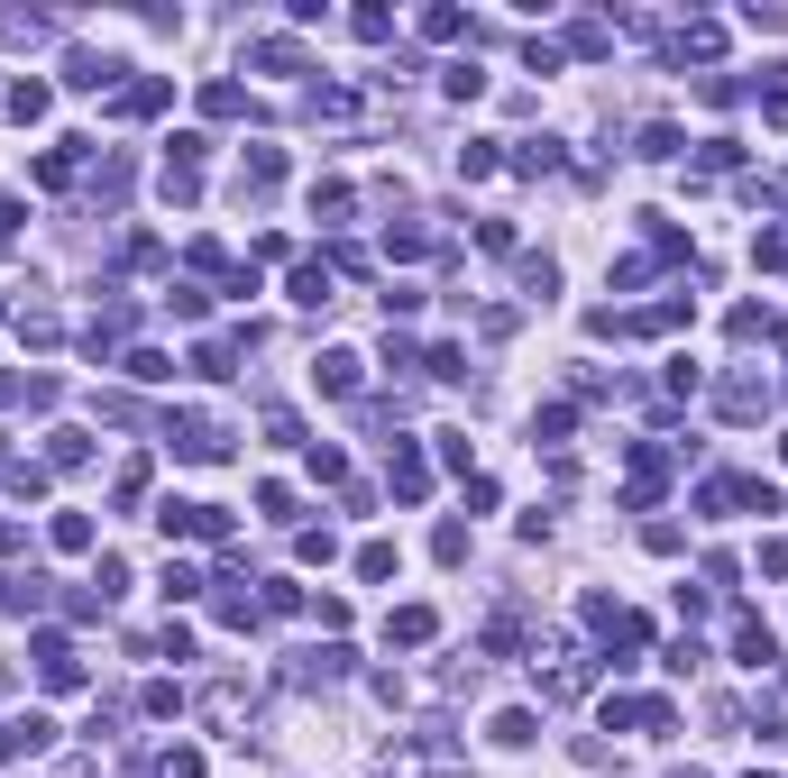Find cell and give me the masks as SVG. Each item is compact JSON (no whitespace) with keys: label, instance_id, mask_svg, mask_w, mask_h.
Returning <instances> with one entry per match:
<instances>
[{"label":"cell","instance_id":"cell-1","mask_svg":"<svg viewBox=\"0 0 788 778\" xmlns=\"http://www.w3.org/2000/svg\"><path fill=\"white\" fill-rule=\"evenodd\" d=\"M165 439H174V458H193V467H220V458H230V431H220L212 412H174Z\"/></svg>","mask_w":788,"mask_h":778},{"label":"cell","instance_id":"cell-2","mask_svg":"<svg viewBox=\"0 0 788 778\" xmlns=\"http://www.w3.org/2000/svg\"><path fill=\"white\" fill-rule=\"evenodd\" d=\"M28 660H37V678L56 687V696H65V687H83V660H73V641H65V632H37V641H28Z\"/></svg>","mask_w":788,"mask_h":778},{"label":"cell","instance_id":"cell-3","mask_svg":"<svg viewBox=\"0 0 788 778\" xmlns=\"http://www.w3.org/2000/svg\"><path fill=\"white\" fill-rule=\"evenodd\" d=\"M312 385H321V394H358V385H367V357H358V348H321V357H312Z\"/></svg>","mask_w":788,"mask_h":778},{"label":"cell","instance_id":"cell-4","mask_svg":"<svg viewBox=\"0 0 788 778\" xmlns=\"http://www.w3.org/2000/svg\"><path fill=\"white\" fill-rule=\"evenodd\" d=\"M28 751H56V723L46 714H10L0 723V760H28Z\"/></svg>","mask_w":788,"mask_h":778},{"label":"cell","instance_id":"cell-5","mask_svg":"<svg viewBox=\"0 0 788 778\" xmlns=\"http://www.w3.org/2000/svg\"><path fill=\"white\" fill-rule=\"evenodd\" d=\"M386 485H395L403 504H422V495H431V458L413 449V439H395V467H386Z\"/></svg>","mask_w":788,"mask_h":778},{"label":"cell","instance_id":"cell-6","mask_svg":"<svg viewBox=\"0 0 788 778\" xmlns=\"http://www.w3.org/2000/svg\"><path fill=\"white\" fill-rule=\"evenodd\" d=\"M716 412H724V422H761V412H770V385H761V376H724Z\"/></svg>","mask_w":788,"mask_h":778},{"label":"cell","instance_id":"cell-7","mask_svg":"<svg viewBox=\"0 0 788 778\" xmlns=\"http://www.w3.org/2000/svg\"><path fill=\"white\" fill-rule=\"evenodd\" d=\"M65 83H73V92H111V83H119V65H111V56H92V46H73V56H65Z\"/></svg>","mask_w":788,"mask_h":778},{"label":"cell","instance_id":"cell-8","mask_svg":"<svg viewBox=\"0 0 788 778\" xmlns=\"http://www.w3.org/2000/svg\"><path fill=\"white\" fill-rule=\"evenodd\" d=\"M431 632H441V614H431V605H395V614H386V641H403V651H422Z\"/></svg>","mask_w":788,"mask_h":778},{"label":"cell","instance_id":"cell-9","mask_svg":"<svg viewBox=\"0 0 788 778\" xmlns=\"http://www.w3.org/2000/svg\"><path fill=\"white\" fill-rule=\"evenodd\" d=\"M733 660H743V668L779 660V651H770V622H761V614H733Z\"/></svg>","mask_w":788,"mask_h":778},{"label":"cell","instance_id":"cell-10","mask_svg":"<svg viewBox=\"0 0 788 778\" xmlns=\"http://www.w3.org/2000/svg\"><path fill=\"white\" fill-rule=\"evenodd\" d=\"M165 101H174L165 73H147V83H119V119H147V111H165Z\"/></svg>","mask_w":788,"mask_h":778},{"label":"cell","instance_id":"cell-11","mask_svg":"<svg viewBox=\"0 0 788 778\" xmlns=\"http://www.w3.org/2000/svg\"><path fill=\"white\" fill-rule=\"evenodd\" d=\"M248 56H258L266 73H312V56H302L294 37H258V46H248Z\"/></svg>","mask_w":788,"mask_h":778},{"label":"cell","instance_id":"cell-12","mask_svg":"<svg viewBox=\"0 0 788 778\" xmlns=\"http://www.w3.org/2000/svg\"><path fill=\"white\" fill-rule=\"evenodd\" d=\"M0 495H10V504H37V495H46V467L10 458V467H0Z\"/></svg>","mask_w":788,"mask_h":778},{"label":"cell","instance_id":"cell-13","mask_svg":"<svg viewBox=\"0 0 788 778\" xmlns=\"http://www.w3.org/2000/svg\"><path fill=\"white\" fill-rule=\"evenodd\" d=\"M83 458H92V439L73 431V422H65V431H46V467H83Z\"/></svg>","mask_w":788,"mask_h":778},{"label":"cell","instance_id":"cell-14","mask_svg":"<svg viewBox=\"0 0 788 778\" xmlns=\"http://www.w3.org/2000/svg\"><path fill=\"white\" fill-rule=\"evenodd\" d=\"M157 595H165V605H193V595H202V568H184V559H165V577H157Z\"/></svg>","mask_w":788,"mask_h":778},{"label":"cell","instance_id":"cell-15","mask_svg":"<svg viewBox=\"0 0 788 778\" xmlns=\"http://www.w3.org/2000/svg\"><path fill=\"white\" fill-rule=\"evenodd\" d=\"M119 367H129V385H165V376H174V357H165V348H129Z\"/></svg>","mask_w":788,"mask_h":778},{"label":"cell","instance_id":"cell-16","mask_svg":"<svg viewBox=\"0 0 788 778\" xmlns=\"http://www.w3.org/2000/svg\"><path fill=\"white\" fill-rule=\"evenodd\" d=\"M670 56H697V65H706V56H724V28H716V19H697V28H688V37H678V46H670Z\"/></svg>","mask_w":788,"mask_h":778},{"label":"cell","instance_id":"cell-17","mask_svg":"<svg viewBox=\"0 0 788 778\" xmlns=\"http://www.w3.org/2000/svg\"><path fill=\"white\" fill-rule=\"evenodd\" d=\"M495 165H504V156H495V138H468V147H459V174H468V184H487Z\"/></svg>","mask_w":788,"mask_h":778},{"label":"cell","instance_id":"cell-18","mask_svg":"<svg viewBox=\"0 0 788 778\" xmlns=\"http://www.w3.org/2000/svg\"><path fill=\"white\" fill-rule=\"evenodd\" d=\"M487 733H495V742H504V751H523V742H532V733H541V723H532V714H523V706H504V714H495V723H487Z\"/></svg>","mask_w":788,"mask_h":778},{"label":"cell","instance_id":"cell-19","mask_svg":"<svg viewBox=\"0 0 788 778\" xmlns=\"http://www.w3.org/2000/svg\"><path fill=\"white\" fill-rule=\"evenodd\" d=\"M46 101H56L46 83H10V119H19V128H28V119H46Z\"/></svg>","mask_w":788,"mask_h":778},{"label":"cell","instance_id":"cell-20","mask_svg":"<svg viewBox=\"0 0 788 778\" xmlns=\"http://www.w3.org/2000/svg\"><path fill=\"white\" fill-rule=\"evenodd\" d=\"M294 302L321 311V302H330V266H294Z\"/></svg>","mask_w":788,"mask_h":778},{"label":"cell","instance_id":"cell-21","mask_svg":"<svg viewBox=\"0 0 788 778\" xmlns=\"http://www.w3.org/2000/svg\"><path fill=\"white\" fill-rule=\"evenodd\" d=\"M19 340H28V348H56L65 321H56V311H19Z\"/></svg>","mask_w":788,"mask_h":778},{"label":"cell","instance_id":"cell-22","mask_svg":"<svg viewBox=\"0 0 788 778\" xmlns=\"http://www.w3.org/2000/svg\"><path fill=\"white\" fill-rule=\"evenodd\" d=\"M165 311H174V321H202V311H212V294H202V284H165Z\"/></svg>","mask_w":788,"mask_h":778},{"label":"cell","instance_id":"cell-23","mask_svg":"<svg viewBox=\"0 0 788 778\" xmlns=\"http://www.w3.org/2000/svg\"><path fill=\"white\" fill-rule=\"evenodd\" d=\"M422 37H431V46H449V37H468V10H422Z\"/></svg>","mask_w":788,"mask_h":778},{"label":"cell","instance_id":"cell-24","mask_svg":"<svg viewBox=\"0 0 788 778\" xmlns=\"http://www.w3.org/2000/svg\"><path fill=\"white\" fill-rule=\"evenodd\" d=\"M202 111H212V119H239L248 92H239V83H202Z\"/></svg>","mask_w":788,"mask_h":778},{"label":"cell","instance_id":"cell-25","mask_svg":"<svg viewBox=\"0 0 788 778\" xmlns=\"http://www.w3.org/2000/svg\"><path fill=\"white\" fill-rule=\"evenodd\" d=\"M523 294H532V302L559 294V266H550V256H523Z\"/></svg>","mask_w":788,"mask_h":778},{"label":"cell","instance_id":"cell-26","mask_svg":"<svg viewBox=\"0 0 788 778\" xmlns=\"http://www.w3.org/2000/svg\"><path fill=\"white\" fill-rule=\"evenodd\" d=\"M569 431H578L569 403H541V412H532V439H569Z\"/></svg>","mask_w":788,"mask_h":778},{"label":"cell","instance_id":"cell-27","mask_svg":"<svg viewBox=\"0 0 788 778\" xmlns=\"http://www.w3.org/2000/svg\"><path fill=\"white\" fill-rule=\"evenodd\" d=\"M358 577H367V586L395 577V540H367V550H358Z\"/></svg>","mask_w":788,"mask_h":778},{"label":"cell","instance_id":"cell-28","mask_svg":"<svg viewBox=\"0 0 788 778\" xmlns=\"http://www.w3.org/2000/svg\"><path fill=\"white\" fill-rule=\"evenodd\" d=\"M441 83H449V101H477V92H487V73H477V56H459Z\"/></svg>","mask_w":788,"mask_h":778},{"label":"cell","instance_id":"cell-29","mask_svg":"<svg viewBox=\"0 0 788 778\" xmlns=\"http://www.w3.org/2000/svg\"><path fill=\"white\" fill-rule=\"evenodd\" d=\"M386 256H431V229H422V220H403V229H386Z\"/></svg>","mask_w":788,"mask_h":778},{"label":"cell","instance_id":"cell-30","mask_svg":"<svg viewBox=\"0 0 788 778\" xmlns=\"http://www.w3.org/2000/svg\"><path fill=\"white\" fill-rule=\"evenodd\" d=\"M569 46H578V56H605V46H615V28H605V19H578Z\"/></svg>","mask_w":788,"mask_h":778},{"label":"cell","instance_id":"cell-31","mask_svg":"<svg viewBox=\"0 0 788 778\" xmlns=\"http://www.w3.org/2000/svg\"><path fill=\"white\" fill-rule=\"evenodd\" d=\"M56 550H92V513H56Z\"/></svg>","mask_w":788,"mask_h":778},{"label":"cell","instance_id":"cell-32","mask_svg":"<svg viewBox=\"0 0 788 778\" xmlns=\"http://www.w3.org/2000/svg\"><path fill=\"white\" fill-rule=\"evenodd\" d=\"M752 266H770V275L788 266V229H761V239H752Z\"/></svg>","mask_w":788,"mask_h":778},{"label":"cell","instance_id":"cell-33","mask_svg":"<svg viewBox=\"0 0 788 778\" xmlns=\"http://www.w3.org/2000/svg\"><path fill=\"white\" fill-rule=\"evenodd\" d=\"M302 458H312V477H321V485H349V458H340V449H321V439H312Z\"/></svg>","mask_w":788,"mask_h":778},{"label":"cell","instance_id":"cell-34","mask_svg":"<svg viewBox=\"0 0 788 778\" xmlns=\"http://www.w3.org/2000/svg\"><path fill=\"white\" fill-rule=\"evenodd\" d=\"M559 165V147L550 138H532V147H514V174H550Z\"/></svg>","mask_w":788,"mask_h":778},{"label":"cell","instance_id":"cell-35","mask_svg":"<svg viewBox=\"0 0 788 778\" xmlns=\"http://www.w3.org/2000/svg\"><path fill=\"white\" fill-rule=\"evenodd\" d=\"M302 605V586L294 577H266V595H258V614H294Z\"/></svg>","mask_w":788,"mask_h":778},{"label":"cell","instance_id":"cell-36","mask_svg":"<svg viewBox=\"0 0 788 778\" xmlns=\"http://www.w3.org/2000/svg\"><path fill=\"white\" fill-rule=\"evenodd\" d=\"M724 330H733V340H770V311H761V302H743V311H733Z\"/></svg>","mask_w":788,"mask_h":778},{"label":"cell","instance_id":"cell-37","mask_svg":"<svg viewBox=\"0 0 788 778\" xmlns=\"http://www.w3.org/2000/svg\"><path fill=\"white\" fill-rule=\"evenodd\" d=\"M193 367H202V376H230L239 357H230V340H202V348H193Z\"/></svg>","mask_w":788,"mask_h":778},{"label":"cell","instance_id":"cell-38","mask_svg":"<svg viewBox=\"0 0 788 778\" xmlns=\"http://www.w3.org/2000/svg\"><path fill=\"white\" fill-rule=\"evenodd\" d=\"M37 605V577H0V614H28Z\"/></svg>","mask_w":788,"mask_h":778},{"label":"cell","instance_id":"cell-39","mask_svg":"<svg viewBox=\"0 0 788 778\" xmlns=\"http://www.w3.org/2000/svg\"><path fill=\"white\" fill-rule=\"evenodd\" d=\"M422 367H431V376H441V385H449V376H468V348H449V340H441V348H431V357H422Z\"/></svg>","mask_w":788,"mask_h":778},{"label":"cell","instance_id":"cell-40","mask_svg":"<svg viewBox=\"0 0 788 778\" xmlns=\"http://www.w3.org/2000/svg\"><path fill=\"white\" fill-rule=\"evenodd\" d=\"M431 550H441V568H459V559H468V523H441V540H431Z\"/></svg>","mask_w":788,"mask_h":778},{"label":"cell","instance_id":"cell-41","mask_svg":"<svg viewBox=\"0 0 788 778\" xmlns=\"http://www.w3.org/2000/svg\"><path fill=\"white\" fill-rule=\"evenodd\" d=\"M312 211L321 220H349V184H312Z\"/></svg>","mask_w":788,"mask_h":778},{"label":"cell","instance_id":"cell-42","mask_svg":"<svg viewBox=\"0 0 788 778\" xmlns=\"http://www.w3.org/2000/svg\"><path fill=\"white\" fill-rule=\"evenodd\" d=\"M157 778H202V751H165V760H157Z\"/></svg>","mask_w":788,"mask_h":778},{"label":"cell","instance_id":"cell-43","mask_svg":"<svg viewBox=\"0 0 788 778\" xmlns=\"http://www.w3.org/2000/svg\"><path fill=\"white\" fill-rule=\"evenodd\" d=\"M761 119H770V128H788V83H770V92H761Z\"/></svg>","mask_w":788,"mask_h":778},{"label":"cell","instance_id":"cell-44","mask_svg":"<svg viewBox=\"0 0 788 778\" xmlns=\"http://www.w3.org/2000/svg\"><path fill=\"white\" fill-rule=\"evenodd\" d=\"M670 778H706V769H670Z\"/></svg>","mask_w":788,"mask_h":778},{"label":"cell","instance_id":"cell-45","mask_svg":"<svg viewBox=\"0 0 788 778\" xmlns=\"http://www.w3.org/2000/svg\"><path fill=\"white\" fill-rule=\"evenodd\" d=\"M779 467H788V439H779Z\"/></svg>","mask_w":788,"mask_h":778},{"label":"cell","instance_id":"cell-46","mask_svg":"<svg viewBox=\"0 0 788 778\" xmlns=\"http://www.w3.org/2000/svg\"><path fill=\"white\" fill-rule=\"evenodd\" d=\"M56 778H83V769H56Z\"/></svg>","mask_w":788,"mask_h":778},{"label":"cell","instance_id":"cell-47","mask_svg":"<svg viewBox=\"0 0 788 778\" xmlns=\"http://www.w3.org/2000/svg\"><path fill=\"white\" fill-rule=\"evenodd\" d=\"M779 687H788V668H779Z\"/></svg>","mask_w":788,"mask_h":778},{"label":"cell","instance_id":"cell-48","mask_svg":"<svg viewBox=\"0 0 788 778\" xmlns=\"http://www.w3.org/2000/svg\"><path fill=\"white\" fill-rule=\"evenodd\" d=\"M752 778H770V769H752Z\"/></svg>","mask_w":788,"mask_h":778}]
</instances>
